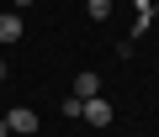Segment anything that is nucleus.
<instances>
[{
	"label": "nucleus",
	"mask_w": 159,
	"mask_h": 137,
	"mask_svg": "<svg viewBox=\"0 0 159 137\" xmlns=\"http://www.w3.org/2000/svg\"><path fill=\"white\" fill-rule=\"evenodd\" d=\"M6 127L16 132V137H37V111H27V106H16V111H6Z\"/></svg>",
	"instance_id": "obj_1"
},
{
	"label": "nucleus",
	"mask_w": 159,
	"mask_h": 137,
	"mask_svg": "<svg viewBox=\"0 0 159 137\" xmlns=\"http://www.w3.org/2000/svg\"><path fill=\"white\" fill-rule=\"evenodd\" d=\"M111 116H117V111H111V100H101V95H90L85 111H80V121H90V127H111Z\"/></svg>",
	"instance_id": "obj_2"
},
{
	"label": "nucleus",
	"mask_w": 159,
	"mask_h": 137,
	"mask_svg": "<svg viewBox=\"0 0 159 137\" xmlns=\"http://www.w3.org/2000/svg\"><path fill=\"white\" fill-rule=\"evenodd\" d=\"M27 32V21H21V11H0V48H11L16 37Z\"/></svg>",
	"instance_id": "obj_3"
},
{
	"label": "nucleus",
	"mask_w": 159,
	"mask_h": 137,
	"mask_svg": "<svg viewBox=\"0 0 159 137\" xmlns=\"http://www.w3.org/2000/svg\"><path fill=\"white\" fill-rule=\"evenodd\" d=\"M74 95H80V100H90V95H101V74H90V68H85V74L74 79Z\"/></svg>",
	"instance_id": "obj_4"
},
{
	"label": "nucleus",
	"mask_w": 159,
	"mask_h": 137,
	"mask_svg": "<svg viewBox=\"0 0 159 137\" xmlns=\"http://www.w3.org/2000/svg\"><path fill=\"white\" fill-rule=\"evenodd\" d=\"M133 16H138L133 37H143V32H148V21H154V0H133Z\"/></svg>",
	"instance_id": "obj_5"
},
{
	"label": "nucleus",
	"mask_w": 159,
	"mask_h": 137,
	"mask_svg": "<svg viewBox=\"0 0 159 137\" xmlns=\"http://www.w3.org/2000/svg\"><path fill=\"white\" fill-rule=\"evenodd\" d=\"M85 11H90V21H106L111 16V0H85Z\"/></svg>",
	"instance_id": "obj_6"
},
{
	"label": "nucleus",
	"mask_w": 159,
	"mask_h": 137,
	"mask_svg": "<svg viewBox=\"0 0 159 137\" xmlns=\"http://www.w3.org/2000/svg\"><path fill=\"white\" fill-rule=\"evenodd\" d=\"M58 111H64V116H80V111H85V100H80V95H64V100H58Z\"/></svg>",
	"instance_id": "obj_7"
},
{
	"label": "nucleus",
	"mask_w": 159,
	"mask_h": 137,
	"mask_svg": "<svg viewBox=\"0 0 159 137\" xmlns=\"http://www.w3.org/2000/svg\"><path fill=\"white\" fill-rule=\"evenodd\" d=\"M11 6H16V11H27V6H37V0H11Z\"/></svg>",
	"instance_id": "obj_8"
},
{
	"label": "nucleus",
	"mask_w": 159,
	"mask_h": 137,
	"mask_svg": "<svg viewBox=\"0 0 159 137\" xmlns=\"http://www.w3.org/2000/svg\"><path fill=\"white\" fill-rule=\"evenodd\" d=\"M6 132H11V127H6V116H0V137H6Z\"/></svg>",
	"instance_id": "obj_9"
},
{
	"label": "nucleus",
	"mask_w": 159,
	"mask_h": 137,
	"mask_svg": "<svg viewBox=\"0 0 159 137\" xmlns=\"http://www.w3.org/2000/svg\"><path fill=\"white\" fill-rule=\"evenodd\" d=\"M0 79H6V74H0ZM0 90H6V85H0Z\"/></svg>",
	"instance_id": "obj_10"
},
{
	"label": "nucleus",
	"mask_w": 159,
	"mask_h": 137,
	"mask_svg": "<svg viewBox=\"0 0 159 137\" xmlns=\"http://www.w3.org/2000/svg\"><path fill=\"white\" fill-rule=\"evenodd\" d=\"M154 6H159V0H154Z\"/></svg>",
	"instance_id": "obj_11"
}]
</instances>
